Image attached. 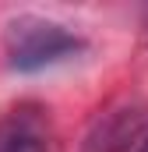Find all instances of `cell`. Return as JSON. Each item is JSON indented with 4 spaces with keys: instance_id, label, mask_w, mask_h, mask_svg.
Returning <instances> with one entry per match:
<instances>
[{
    "instance_id": "2",
    "label": "cell",
    "mask_w": 148,
    "mask_h": 152,
    "mask_svg": "<svg viewBox=\"0 0 148 152\" xmlns=\"http://www.w3.org/2000/svg\"><path fill=\"white\" fill-rule=\"evenodd\" d=\"M148 131V110L145 106H120L106 113L85 138V152H131L141 134Z\"/></svg>"
},
{
    "instance_id": "3",
    "label": "cell",
    "mask_w": 148,
    "mask_h": 152,
    "mask_svg": "<svg viewBox=\"0 0 148 152\" xmlns=\"http://www.w3.org/2000/svg\"><path fill=\"white\" fill-rule=\"evenodd\" d=\"M0 152H49V127L39 106H14L0 120Z\"/></svg>"
},
{
    "instance_id": "4",
    "label": "cell",
    "mask_w": 148,
    "mask_h": 152,
    "mask_svg": "<svg viewBox=\"0 0 148 152\" xmlns=\"http://www.w3.org/2000/svg\"><path fill=\"white\" fill-rule=\"evenodd\" d=\"M131 152H148V131H145V134H141V142H138V145H134V149H131Z\"/></svg>"
},
{
    "instance_id": "1",
    "label": "cell",
    "mask_w": 148,
    "mask_h": 152,
    "mask_svg": "<svg viewBox=\"0 0 148 152\" xmlns=\"http://www.w3.org/2000/svg\"><path fill=\"white\" fill-rule=\"evenodd\" d=\"M7 64L21 75L46 71L57 64H67L74 57H81L88 50V42L71 32L60 21L39 18V14H21L7 25Z\"/></svg>"
}]
</instances>
